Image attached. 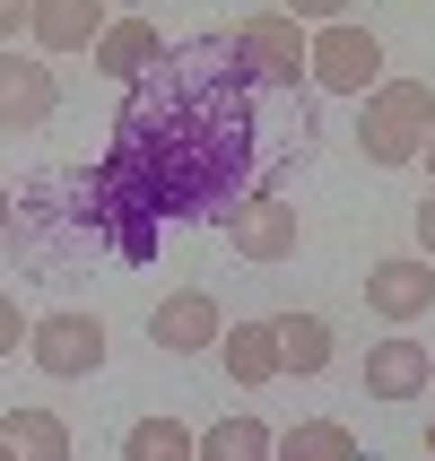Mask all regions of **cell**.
<instances>
[{
  "label": "cell",
  "instance_id": "1",
  "mask_svg": "<svg viewBox=\"0 0 435 461\" xmlns=\"http://www.w3.org/2000/svg\"><path fill=\"white\" fill-rule=\"evenodd\" d=\"M253 70L227 35H192L157 61L140 87H122L104 166L166 218H235L253 183Z\"/></svg>",
  "mask_w": 435,
  "mask_h": 461
},
{
  "label": "cell",
  "instance_id": "2",
  "mask_svg": "<svg viewBox=\"0 0 435 461\" xmlns=\"http://www.w3.org/2000/svg\"><path fill=\"white\" fill-rule=\"evenodd\" d=\"M427 140H435V87L427 78H384L358 113V149L375 166H410V157H427Z\"/></svg>",
  "mask_w": 435,
  "mask_h": 461
},
{
  "label": "cell",
  "instance_id": "3",
  "mask_svg": "<svg viewBox=\"0 0 435 461\" xmlns=\"http://www.w3.org/2000/svg\"><path fill=\"white\" fill-rule=\"evenodd\" d=\"M227 44H235V61L253 70V87H296V78H313V35H296V18H279V9L235 18Z\"/></svg>",
  "mask_w": 435,
  "mask_h": 461
},
{
  "label": "cell",
  "instance_id": "4",
  "mask_svg": "<svg viewBox=\"0 0 435 461\" xmlns=\"http://www.w3.org/2000/svg\"><path fill=\"white\" fill-rule=\"evenodd\" d=\"M313 87H331V96H375V87H384V44H375L366 26H349V18L313 26Z\"/></svg>",
  "mask_w": 435,
  "mask_h": 461
},
{
  "label": "cell",
  "instance_id": "5",
  "mask_svg": "<svg viewBox=\"0 0 435 461\" xmlns=\"http://www.w3.org/2000/svg\"><path fill=\"white\" fill-rule=\"evenodd\" d=\"M26 357L44 366V375H61V384H78V375H96V366H104V322H96V313H78V305H61V313L35 322Z\"/></svg>",
  "mask_w": 435,
  "mask_h": 461
},
{
  "label": "cell",
  "instance_id": "6",
  "mask_svg": "<svg viewBox=\"0 0 435 461\" xmlns=\"http://www.w3.org/2000/svg\"><path fill=\"white\" fill-rule=\"evenodd\" d=\"M227 244H235L244 261H287L296 244H305V218H296L287 201H270V192H253V201L227 218Z\"/></svg>",
  "mask_w": 435,
  "mask_h": 461
},
{
  "label": "cell",
  "instance_id": "7",
  "mask_svg": "<svg viewBox=\"0 0 435 461\" xmlns=\"http://www.w3.org/2000/svg\"><path fill=\"white\" fill-rule=\"evenodd\" d=\"M52 104H61V78L44 61H26V52H0V131L52 122Z\"/></svg>",
  "mask_w": 435,
  "mask_h": 461
},
{
  "label": "cell",
  "instance_id": "8",
  "mask_svg": "<svg viewBox=\"0 0 435 461\" xmlns=\"http://www.w3.org/2000/svg\"><path fill=\"white\" fill-rule=\"evenodd\" d=\"M435 384V348H418L410 331H392L366 348V392L375 401H418V392Z\"/></svg>",
  "mask_w": 435,
  "mask_h": 461
},
{
  "label": "cell",
  "instance_id": "9",
  "mask_svg": "<svg viewBox=\"0 0 435 461\" xmlns=\"http://www.w3.org/2000/svg\"><path fill=\"white\" fill-rule=\"evenodd\" d=\"M366 305L384 313V322H418V313L435 305V261H418V253L375 261V270H366Z\"/></svg>",
  "mask_w": 435,
  "mask_h": 461
},
{
  "label": "cell",
  "instance_id": "10",
  "mask_svg": "<svg viewBox=\"0 0 435 461\" xmlns=\"http://www.w3.org/2000/svg\"><path fill=\"white\" fill-rule=\"evenodd\" d=\"M149 339H157V348H175V357H192V348H218L227 322H218V305H209L201 287H175V296L149 313Z\"/></svg>",
  "mask_w": 435,
  "mask_h": 461
},
{
  "label": "cell",
  "instance_id": "11",
  "mask_svg": "<svg viewBox=\"0 0 435 461\" xmlns=\"http://www.w3.org/2000/svg\"><path fill=\"white\" fill-rule=\"evenodd\" d=\"M166 52H175V44H166L149 18H113V26H104V44H96V70H104V78H122V87H140V78H149Z\"/></svg>",
  "mask_w": 435,
  "mask_h": 461
},
{
  "label": "cell",
  "instance_id": "12",
  "mask_svg": "<svg viewBox=\"0 0 435 461\" xmlns=\"http://www.w3.org/2000/svg\"><path fill=\"white\" fill-rule=\"evenodd\" d=\"M104 9L96 0H35V44L44 52H96L104 44Z\"/></svg>",
  "mask_w": 435,
  "mask_h": 461
},
{
  "label": "cell",
  "instance_id": "13",
  "mask_svg": "<svg viewBox=\"0 0 435 461\" xmlns=\"http://www.w3.org/2000/svg\"><path fill=\"white\" fill-rule=\"evenodd\" d=\"M218 357H227V375H235L244 392H253V384H270V375H279V322H227Z\"/></svg>",
  "mask_w": 435,
  "mask_h": 461
},
{
  "label": "cell",
  "instance_id": "14",
  "mask_svg": "<svg viewBox=\"0 0 435 461\" xmlns=\"http://www.w3.org/2000/svg\"><path fill=\"white\" fill-rule=\"evenodd\" d=\"M0 444L18 461H70V427L52 410H0Z\"/></svg>",
  "mask_w": 435,
  "mask_h": 461
},
{
  "label": "cell",
  "instance_id": "15",
  "mask_svg": "<svg viewBox=\"0 0 435 461\" xmlns=\"http://www.w3.org/2000/svg\"><path fill=\"white\" fill-rule=\"evenodd\" d=\"M331 366V322L322 313H279V375H322Z\"/></svg>",
  "mask_w": 435,
  "mask_h": 461
},
{
  "label": "cell",
  "instance_id": "16",
  "mask_svg": "<svg viewBox=\"0 0 435 461\" xmlns=\"http://www.w3.org/2000/svg\"><path fill=\"white\" fill-rule=\"evenodd\" d=\"M122 461H201V436H192L183 418H131Z\"/></svg>",
  "mask_w": 435,
  "mask_h": 461
},
{
  "label": "cell",
  "instance_id": "17",
  "mask_svg": "<svg viewBox=\"0 0 435 461\" xmlns=\"http://www.w3.org/2000/svg\"><path fill=\"white\" fill-rule=\"evenodd\" d=\"M279 461H366V453H358V436L340 418H296L279 436Z\"/></svg>",
  "mask_w": 435,
  "mask_h": 461
},
{
  "label": "cell",
  "instance_id": "18",
  "mask_svg": "<svg viewBox=\"0 0 435 461\" xmlns=\"http://www.w3.org/2000/svg\"><path fill=\"white\" fill-rule=\"evenodd\" d=\"M201 461H279V436L261 418H218L201 436Z\"/></svg>",
  "mask_w": 435,
  "mask_h": 461
},
{
  "label": "cell",
  "instance_id": "19",
  "mask_svg": "<svg viewBox=\"0 0 435 461\" xmlns=\"http://www.w3.org/2000/svg\"><path fill=\"white\" fill-rule=\"evenodd\" d=\"M26 339H35V322H26V313H18V296L0 287V357H18Z\"/></svg>",
  "mask_w": 435,
  "mask_h": 461
},
{
  "label": "cell",
  "instance_id": "20",
  "mask_svg": "<svg viewBox=\"0 0 435 461\" xmlns=\"http://www.w3.org/2000/svg\"><path fill=\"white\" fill-rule=\"evenodd\" d=\"M0 35H35V0H0Z\"/></svg>",
  "mask_w": 435,
  "mask_h": 461
},
{
  "label": "cell",
  "instance_id": "21",
  "mask_svg": "<svg viewBox=\"0 0 435 461\" xmlns=\"http://www.w3.org/2000/svg\"><path fill=\"white\" fill-rule=\"evenodd\" d=\"M418 253L435 261V192H427V201H418Z\"/></svg>",
  "mask_w": 435,
  "mask_h": 461
},
{
  "label": "cell",
  "instance_id": "22",
  "mask_svg": "<svg viewBox=\"0 0 435 461\" xmlns=\"http://www.w3.org/2000/svg\"><path fill=\"white\" fill-rule=\"evenodd\" d=\"M9 227H18V218H9V183H0V235H9Z\"/></svg>",
  "mask_w": 435,
  "mask_h": 461
},
{
  "label": "cell",
  "instance_id": "23",
  "mask_svg": "<svg viewBox=\"0 0 435 461\" xmlns=\"http://www.w3.org/2000/svg\"><path fill=\"white\" fill-rule=\"evenodd\" d=\"M427 175H435V140H427Z\"/></svg>",
  "mask_w": 435,
  "mask_h": 461
},
{
  "label": "cell",
  "instance_id": "24",
  "mask_svg": "<svg viewBox=\"0 0 435 461\" xmlns=\"http://www.w3.org/2000/svg\"><path fill=\"white\" fill-rule=\"evenodd\" d=\"M0 461H18V453H9V444H0Z\"/></svg>",
  "mask_w": 435,
  "mask_h": 461
},
{
  "label": "cell",
  "instance_id": "25",
  "mask_svg": "<svg viewBox=\"0 0 435 461\" xmlns=\"http://www.w3.org/2000/svg\"><path fill=\"white\" fill-rule=\"evenodd\" d=\"M427 453H435V427H427Z\"/></svg>",
  "mask_w": 435,
  "mask_h": 461
}]
</instances>
